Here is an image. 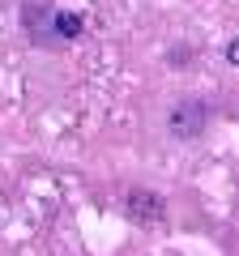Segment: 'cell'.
<instances>
[{
	"label": "cell",
	"mask_w": 239,
	"mask_h": 256,
	"mask_svg": "<svg viewBox=\"0 0 239 256\" xmlns=\"http://www.w3.org/2000/svg\"><path fill=\"white\" fill-rule=\"evenodd\" d=\"M205 124H210V111H205V102H196V98L171 107V120H166L171 137H180V141H196L205 132Z\"/></svg>",
	"instance_id": "1"
},
{
	"label": "cell",
	"mask_w": 239,
	"mask_h": 256,
	"mask_svg": "<svg viewBox=\"0 0 239 256\" xmlns=\"http://www.w3.org/2000/svg\"><path fill=\"white\" fill-rule=\"evenodd\" d=\"M128 210H132V218H150V222H158L162 218V196H154V192H132L128 196Z\"/></svg>",
	"instance_id": "3"
},
{
	"label": "cell",
	"mask_w": 239,
	"mask_h": 256,
	"mask_svg": "<svg viewBox=\"0 0 239 256\" xmlns=\"http://www.w3.org/2000/svg\"><path fill=\"white\" fill-rule=\"evenodd\" d=\"M226 64H239V38H230V43H226Z\"/></svg>",
	"instance_id": "4"
},
{
	"label": "cell",
	"mask_w": 239,
	"mask_h": 256,
	"mask_svg": "<svg viewBox=\"0 0 239 256\" xmlns=\"http://www.w3.org/2000/svg\"><path fill=\"white\" fill-rule=\"evenodd\" d=\"M82 30H86L82 13L52 9V22H47V38H56V43H73V38H82Z\"/></svg>",
	"instance_id": "2"
}]
</instances>
